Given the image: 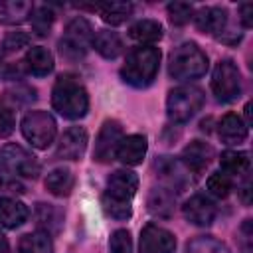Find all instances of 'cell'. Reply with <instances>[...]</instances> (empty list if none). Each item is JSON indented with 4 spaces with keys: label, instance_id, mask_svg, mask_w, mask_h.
I'll return each instance as SVG.
<instances>
[{
    "label": "cell",
    "instance_id": "9",
    "mask_svg": "<svg viewBox=\"0 0 253 253\" xmlns=\"http://www.w3.org/2000/svg\"><path fill=\"white\" fill-rule=\"evenodd\" d=\"M123 126L121 123L117 121H105L99 134H97V140H95V148H93V158L97 162H111L115 156H117V148L123 140Z\"/></svg>",
    "mask_w": 253,
    "mask_h": 253
},
{
    "label": "cell",
    "instance_id": "30",
    "mask_svg": "<svg viewBox=\"0 0 253 253\" xmlns=\"http://www.w3.org/2000/svg\"><path fill=\"white\" fill-rule=\"evenodd\" d=\"M186 253H229V249L223 241L215 239L213 235H200L188 241Z\"/></svg>",
    "mask_w": 253,
    "mask_h": 253
},
{
    "label": "cell",
    "instance_id": "17",
    "mask_svg": "<svg viewBox=\"0 0 253 253\" xmlns=\"http://www.w3.org/2000/svg\"><path fill=\"white\" fill-rule=\"evenodd\" d=\"M211 158H213V148L202 140H192L182 150V164L190 172H202L211 162Z\"/></svg>",
    "mask_w": 253,
    "mask_h": 253
},
{
    "label": "cell",
    "instance_id": "39",
    "mask_svg": "<svg viewBox=\"0 0 253 253\" xmlns=\"http://www.w3.org/2000/svg\"><path fill=\"white\" fill-rule=\"evenodd\" d=\"M0 253H10V247H8V241L6 237L0 233Z\"/></svg>",
    "mask_w": 253,
    "mask_h": 253
},
{
    "label": "cell",
    "instance_id": "31",
    "mask_svg": "<svg viewBox=\"0 0 253 253\" xmlns=\"http://www.w3.org/2000/svg\"><path fill=\"white\" fill-rule=\"evenodd\" d=\"M30 20H32V30H34V34L40 36V38H43V36L49 34V30H51V26H53V20H55V14H53L51 8L40 6V8H34Z\"/></svg>",
    "mask_w": 253,
    "mask_h": 253
},
{
    "label": "cell",
    "instance_id": "3",
    "mask_svg": "<svg viewBox=\"0 0 253 253\" xmlns=\"http://www.w3.org/2000/svg\"><path fill=\"white\" fill-rule=\"evenodd\" d=\"M208 71V55L194 42L174 47L168 55V73L178 81L200 79Z\"/></svg>",
    "mask_w": 253,
    "mask_h": 253
},
{
    "label": "cell",
    "instance_id": "24",
    "mask_svg": "<svg viewBox=\"0 0 253 253\" xmlns=\"http://www.w3.org/2000/svg\"><path fill=\"white\" fill-rule=\"evenodd\" d=\"M34 12V4L26 0H2L0 2V24L16 26L26 22Z\"/></svg>",
    "mask_w": 253,
    "mask_h": 253
},
{
    "label": "cell",
    "instance_id": "32",
    "mask_svg": "<svg viewBox=\"0 0 253 253\" xmlns=\"http://www.w3.org/2000/svg\"><path fill=\"white\" fill-rule=\"evenodd\" d=\"M101 204H103L105 213H107L109 217H113V219H121V221H123V219H128V217L132 215V206H130V202L117 200V198H111V196L103 194Z\"/></svg>",
    "mask_w": 253,
    "mask_h": 253
},
{
    "label": "cell",
    "instance_id": "37",
    "mask_svg": "<svg viewBox=\"0 0 253 253\" xmlns=\"http://www.w3.org/2000/svg\"><path fill=\"white\" fill-rule=\"evenodd\" d=\"M14 125H16V123H14L12 111H10L6 105L0 103V136L4 138V136H8V134H12Z\"/></svg>",
    "mask_w": 253,
    "mask_h": 253
},
{
    "label": "cell",
    "instance_id": "21",
    "mask_svg": "<svg viewBox=\"0 0 253 253\" xmlns=\"http://www.w3.org/2000/svg\"><path fill=\"white\" fill-rule=\"evenodd\" d=\"M91 45L97 49L99 55H103L105 59H115L123 53V40L117 32L113 30H97L93 34V40H91Z\"/></svg>",
    "mask_w": 253,
    "mask_h": 253
},
{
    "label": "cell",
    "instance_id": "25",
    "mask_svg": "<svg viewBox=\"0 0 253 253\" xmlns=\"http://www.w3.org/2000/svg\"><path fill=\"white\" fill-rule=\"evenodd\" d=\"M75 186V178L71 174L69 168H53L47 172L45 176V188L49 194L57 196V198H63V196H69L71 190Z\"/></svg>",
    "mask_w": 253,
    "mask_h": 253
},
{
    "label": "cell",
    "instance_id": "34",
    "mask_svg": "<svg viewBox=\"0 0 253 253\" xmlns=\"http://www.w3.org/2000/svg\"><path fill=\"white\" fill-rule=\"evenodd\" d=\"M190 18H194V8L192 4L186 2H172L168 6V20L174 26H184L190 22Z\"/></svg>",
    "mask_w": 253,
    "mask_h": 253
},
{
    "label": "cell",
    "instance_id": "38",
    "mask_svg": "<svg viewBox=\"0 0 253 253\" xmlns=\"http://www.w3.org/2000/svg\"><path fill=\"white\" fill-rule=\"evenodd\" d=\"M239 20L245 28L253 26V4L251 2H245V4L239 6Z\"/></svg>",
    "mask_w": 253,
    "mask_h": 253
},
{
    "label": "cell",
    "instance_id": "19",
    "mask_svg": "<svg viewBox=\"0 0 253 253\" xmlns=\"http://www.w3.org/2000/svg\"><path fill=\"white\" fill-rule=\"evenodd\" d=\"M217 134L225 144H239L247 138V123L235 113H227L217 123Z\"/></svg>",
    "mask_w": 253,
    "mask_h": 253
},
{
    "label": "cell",
    "instance_id": "27",
    "mask_svg": "<svg viewBox=\"0 0 253 253\" xmlns=\"http://www.w3.org/2000/svg\"><path fill=\"white\" fill-rule=\"evenodd\" d=\"M97 10L101 12V18L107 24L119 26V24H125L132 16L134 6L128 4V2H109V4H99Z\"/></svg>",
    "mask_w": 253,
    "mask_h": 253
},
{
    "label": "cell",
    "instance_id": "2",
    "mask_svg": "<svg viewBox=\"0 0 253 253\" xmlns=\"http://www.w3.org/2000/svg\"><path fill=\"white\" fill-rule=\"evenodd\" d=\"M158 67H160V49L154 45H138L126 55V61L121 67V77L130 87L144 89L156 79Z\"/></svg>",
    "mask_w": 253,
    "mask_h": 253
},
{
    "label": "cell",
    "instance_id": "23",
    "mask_svg": "<svg viewBox=\"0 0 253 253\" xmlns=\"http://www.w3.org/2000/svg\"><path fill=\"white\" fill-rule=\"evenodd\" d=\"M24 63H26V69L32 73V75H38V77H45L47 73L53 71V55L49 49L42 47V45H34L28 49L26 57H24Z\"/></svg>",
    "mask_w": 253,
    "mask_h": 253
},
{
    "label": "cell",
    "instance_id": "11",
    "mask_svg": "<svg viewBox=\"0 0 253 253\" xmlns=\"http://www.w3.org/2000/svg\"><path fill=\"white\" fill-rule=\"evenodd\" d=\"M154 168L158 170L160 178L164 182H168V186H170L172 192L174 190L176 192H182L190 184V176L188 174H192V172L182 164V160H174L170 156H160L154 162Z\"/></svg>",
    "mask_w": 253,
    "mask_h": 253
},
{
    "label": "cell",
    "instance_id": "22",
    "mask_svg": "<svg viewBox=\"0 0 253 253\" xmlns=\"http://www.w3.org/2000/svg\"><path fill=\"white\" fill-rule=\"evenodd\" d=\"M148 211L156 217H170L174 213V206H176V194L170 188H152L148 194Z\"/></svg>",
    "mask_w": 253,
    "mask_h": 253
},
{
    "label": "cell",
    "instance_id": "8",
    "mask_svg": "<svg viewBox=\"0 0 253 253\" xmlns=\"http://www.w3.org/2000/svg\"><path fill=\"white\" fill-rule=\"evenodd\" d=\"M0 168L10 176H22L32 180L40 174L38 158L20 144H6L0 148Z\"/></svg>",
    "mask_w": 253,
    "mask_h": 253
},
{
    "label": "cell",
    "instance_id": "29",
    "mask_svg": "<svg viewBox=\"0 0 253 253\" xmlns=\"http://www.w3.org/2000/svg\"><path fill=\"white\" fill-rule=\"evenodd\" d=\"M18 251L20 253H53V245L47 233L34 231V233L22 235L18 243Z\"/></svg>",
    "mask_w": 253,
    "mask_h": 253
},
{
    "label": "cell",
    "instance_id": "15",
    "mask_svg": "<svg viewBox=\"0 0 253 253\" xmlns=\"http://www.w3.org/2000/svg\"><path fill=\"white\" fill-rule=\"evenodd\" d=\"M146 148H148L146 136L128 134V136H123V140H121V144L117 148V158L126 166H138L144 160Z\"/></svg>",
    "mask_w": 253,
    "mask_h": 253
},
{
    "label": "cell",
    "instance_id": "35",
    "mask_svg": "<svg viewBox=\"0 0 253 253\" xmlns=\"http://www.w3.org/2000/svg\"><path fill=\"white\" fill-rule=\"evenodd\" d=\"M109 251L111 253H132V241H130V233L126 229H117L111 235L109 241Z\"/></svg>",
    "mask_w": 253,
    "mask_h": 253
},
{
    "label": "cell",
    "instance_id": "26",
    "mask_svg": "<svg viewBox=\"0 0 253 253\" xmlns=\"http://www.w3.org/2000/svg\"><path fill=\"white\" fill-rule=\"evenodd\" d=\"M128 36L140 45H152L162 38V26L156 20H138L130 26Z\"/></svg>",
    "mask_w": 253,
    "mask_h": 253
},
{
    "label": "cell",
    "instance_id": "14",
    "mask_svg": "<svg viewBox=\"0 0 253 253\" xmlns=\"http://www.w3.org/2000/svg\"><path fill=\"white\" fill-rule=\"evenodd\" d=\"M85 148H87V130L83 126H69L57 142V156L63 160H79Z\"/></svg>",
    "mask_w": 253,
    "mask_h": 253
},
{
    "label": "cell",
    "instance_id": "16",
    "mask_svg": "<svg viewBox=\"0 0 253 253\" xmlns=\"http://www.w3.org/2000/svg\"><path fill=\"white\" fill-rule=\"evenodd\" d=\"M194 22L200 32L219 36L227 24V12H225V8H219V6H206L196 12Z\"/></svg>",
    "mask_w": 253,
    "mask_h": 253
},
{
    "label": "cell",
    "instance_id": "40",
    "mask_svg": "<svg viewBox=\"0 0 253 253\" xmlns=\"http://www.w3.org/2000/svg\"><path fill=\"white\" fill-rule=\"evenodd\" d=\"M0 57H2V53H0Z\"/></svg>",
    "mask_w": 253,
    "mask_h": 253
},
{
    "label": "cell",
    "instance_id": "5",
    "mask_svg": "<svg viewBox=\"0 0 253 253\" xmlns=\"http://www.w3.org/2000/svg\"><path fill=\"white\" fill-rule=\"evenodd\" d=\"M57 132V123L47 111H32L22 119V134L36 148H47Z\"/></svg>",
    "mask_w": 253,
    "mask_h": 253
},
{
    "label": "cell",
    "instance_id": "28",
    "mask_svg": "<svg viewBox=\"0 0 253 253\" xmlns=\"http://www.w3.org/2000/svg\"><path fill=\"white\" fill-rule=\"evenodd\" d=\"M219 164H221V170L229 176V174H245L249 170V154L245 150H225L221 152L219 156Z\"/></svg>",
    "mask_w": 253,
    "mask_h": 253
},
{
    "label": "cell",
    "instance_id": "13",
    "mask_svg": "<svg viewBox=\"0 0 253 253\" xmlns=\"http://www.w3.org/2000/svg\"><path fill=\"white\" fill-rule=\"evenodd\" d=\"M182 211H184V217H186L190 223L200 225V227L211 225L213 219H215V213H217L215 204H213L210 198L200 196V194H198V196H192V198L184 204Z\"/></svg>",
    "mask_w": 253,
    "mask_h": 253
},
{
    "label": "cell",
    "instance_id": "33",
    "mask_svg": "<svg viewBox=\"0 0 253 253\" xmlns=\"http://www.w3.org/2000/svg\"><path fill=\"white\" fill-rule=\"evenodd\" d=\"M206 186H208V190H210L211 196H215V198H227L229 192H231V178L225 172H213L208 178Z\"/></svg>",
    "mask_w": 253,
    "mask_h": 253
},
{
    "label": "cell",
    "instance_id": "7",
    "mask_svg": "<svg viewBox=\"0 0 253 253\" xmlns=\"http://www.w3.org/2000/svg\"><path fill=\"white\" fill-rule=\"evenodd\" d=\"M211 91L219 103H231L241 95V73L231 59H221L211 73Z\"/></svg>",
    "mask_w": 253,
    "mask_h": 253
},
{
    "label": "cell",
    "instance_id": "12",
    "mask_svg": "<svg viewBox=\"0 0 253 253\" xmlns=\"http://www.w3.org/2000/svg\"><path fill=\"white\" fill-rule=\"evenodd\" d=\"M138 190V176L132 170H115L107 178V196L130 202Z\"/></svg>",
    "mask_w": 253,
    "mask_h": 253
},
{
    "label": "cell",
    "instance_id": "36",
    "mask_svg": "<svg viewBox=\"0 0 253 253\" xmlns=\"http://www.w3.org/2000/svg\"><path fill=\"white\" fill-rule=\"evenodd\" d=\"M28 43H30V36H28V34H24V32H12V34H8V36L4 38L0 53H12V51H18V49L26 47Z\"/></svg>",
    "mask_w": 253,
    "mask_h": 253
},
{
    "label": "cell",
    "instance_id": "4",
    "mask_svg": "<svg viewBox=\"0 0 253 253\" xmlns=\"http://www.w3.org/2000/svg\"><path fill=\"white\" fill-rule=\"evenodd\" d=\"M204 101L206 97L200 87L180 85L168 93V99H166L168 119L174 123H186L204 107Z\"/></svg>",
    "mask_w": 253,
    "mask_h": 253
},
{
    "label": "cell",
    "instance_id": "20",
    "mask_svg": "<svg viewBox=\"0 0 253 253\" xmlns=\"http://www.w3.org/2000/svg\"><path fill=\"white\" fill-rule=\"evenodd\" d=\"M30 211L16 198H0V225L8 229H16L26 223Z\"/></svg>",
    "mask_w": 253,
    "mask_h": 253
},
{
    "label": "cell",
    "instance_id": "18",
    "mask_svg": "<svg viewBox=\"0 0 253 253\" xmlns=\"http://www.w3.org/2000/svg\"><path fill=\"white\" fill-rule=\"evenodd\" d=\"M34 219L40 231L51 235H57L63 227V211L53 204H36Z\"/></svg>",
    "mask_w": 253,
    "mask_h": 253
},
{
    "label": "cell",
    "instance_id": "10",
    "mask_svg": "<svg viewBox=\"0 0 253 253\" xmlns=\"http://www.w3.org/2000/svg\"><path fill=\"white\" fill-rule=\"evenodd\" d=\"M176 249V237L168 229L148 223L140 231L138 241V253H174Z\"/></svg>",
    "mask_w": 253,
    "mask_h": 253
},
{
    "label": "cell",
    "instance_id": "6",
    "mask_svg": "<svg viewBox=\"0 0 253 253\" xmlns=\"http://www.w3.org/2000/svg\"><path fill=\"white\" fill-rule=\"evenodd\" d=\"M93 28L85 18H75L65 26V32L59 40V53L65 59H79L87 53V47L93 40Z\"/></svg>",
    "mask_w": 253,
    "mask_h": 253
},
{
    "label": "cell",
    "instance_id": "1",
    "mask_svg": "<svg viewBox=\"0 0 253 253\" xmlns=\"http://www.w3.org/2000/svg\"><path fill=\"white\" fill-rule=\"evenodd\" d=\"M51 105L65 119H81L89 111V95L81 81L73 75L57 77L51 89Z\"/></svg>",
    "mask_w": 253,
    "mask_h": 253
}]
</instances>
